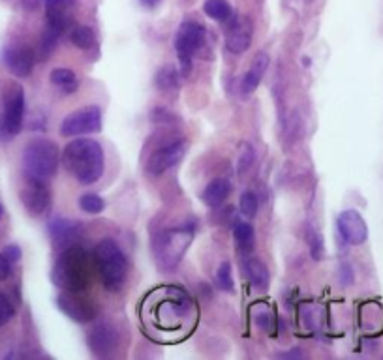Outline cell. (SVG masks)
Here are the masks:
<instances>
[{
  "mask_svg": "<svg viewBox=\"0 0 383 360\" xmlns=\"http://www.w3.org/2000/svg\"><path fill=\"white\" fill-rule=\"evenodd\" d=\"M269 68V54L265 53V51H259L256 53L254 60H252V66H250V70L246 71V76L243 77V85H241V91L243 94H252L259 86L261 79H263L265 71Z\"/></svg>",
  "mask_w": 383,
  "mask_h": 360,
  "instance_id": "17",
  "label": "cell"
},
{
  "mask_svg": "<svg viewBox=\"0 0 383 360\" xmlns=\"http://www.w3.org/2000/svg\"><path fill=\"white\" fill-rule=\"evenodd\" d=\"M2 214H4V209H2V204H0V218H2Z\"/></svg>",
  "mask_w": 383,
  "mask_h": 360,
  "instance_id": "36",
  "label": "cell"
},
{
  "mask_svg": "<svg viewBox=\"0 0 383 360\" xmlns=\"http://www.w3.org/2000/svg\"><path fill=\"white\" fill-rule=\"evenodd\" d=\"M235 240L241 252H250L254 248V227L246 221H237L235 223Z\"/></svg>",
  "mask_w": 383,
  "mask_h": 360,
  "instance_id": "23",
  "label": "cell"
},
{
  "mask_svg": "<svg viewBox=\"0 0 383 360\" xmlns=\"http://www.w3.org/2000/svg\"><path fill=\"white\" fill-rule=\"evenodd\" d=\"M23 117H25V92L21 86H17L16 92L6 103L4 117H2V132L8 137H13L21 132Z\"/></svg>",
  "mask_w": 383,
  "mask_h": 360,
  "instance_id": "12",
  "label": "cell"
},
{
  "mask_svg": "<svg viewBox=\"0 0 383 360\" xmlns=\"http://www.w3.org/2000/svg\"><path fill=\"white\" fill-rule=\"evenodd\" d=\"M338 233L341 237L344 238L348 244L351 246H359V244H365L368 238V227L367 221L362 220V216L357 212V210H344L341 216H338Z\"/></svg>",
  "mask_w": 383,
  "mask_h": 360,
  "instance_id": "10",
  "label": "cell"
},
{
  "mask_svg": "<svg viewBox=\"0 0 383 360\" xmlns=\"http://www.w3.org/2000/svg\"><path fill=\"white\" fill-rule=\"evenodd\" d=\"M51 83L64 92H76V88L79 86L77 76L68 68H57V70L51 71Z\"/></svg>",
  "mask_w": 383,
  "mask_h": 360,
  "instance_id": "22",
  "label": "cell"
},
{
  "mask_svg": "<svg viewBox=\"0 0 383 360\" xmlns=\"http://www.w3.org/2000/svg\"><path fill=\"white\" fill-rule=\"evenodd\" d=\"M23 166L27 177L47 180L59 169V146L49 139H34L25 146Z\"/></svg>",
  "mask_w": 383,
  "mask_h": 360,
  "instance_id": "4",
  "label": "cell"
},
{
  "mask_svg": "<svg viewBox=\"0 0 383 360\" xmlns=\"http://www.w3.org/2000/svg\"><path fill=\"white\" fill-rule=\"evenodd\" d=\"M244 269H246L250 285L256 291H265L269 287V270L263 265V261H259L258 257H248L244 263Z\"/></svg>",
  "mask_w": 383,
  "mask_h": 360,
  "instance_id": "19",
  "label": "cell"
},
{
  "mask_svg": "<svg viewBox=\"0 0 383 360\" xmlns=\"http://www.w3.org/2000/svg\"><path fill=\"white\" fill-rule=\"evenodd\" d=\"M205 42V30L200 23L184 21L175 34V51L178 54V62L183 68V74H188L192 68V57Z\"/></svg>",
  "mask_w": 383,
  "mask_h": 360,
  "instance_id": "6",
  "label": "cell"
},
{
  "mask_svg": "<svg viewBox=\"0 0 383 360\" xmlns=\"http://www.w3.org/2000/svg\"><path fill=\"white\" fill-rule=\"evenodd\" d=\"M252 160H254V152H252V149H246L243 156H241V173H244L248 169Z\"/></svg>",
  "mask_w": 383,
  "mask_h": 360,
  "instance_id": "34",
  "label": "cell"
},
{
  "mask_svg": "<svg viewBox=\"0 0 383 360\" xmlns=\"http://www.w3.org/2000/svg\"><path fill=\"white\" fill-rule=\"evenodd\" d=\"M139 2L143 8H147V10H152V8H156V6L160 4L162 0H139Z\"/></svg>",
  "mask_w": 383,
  "mask_h": 360,
  "instance_id": "35",
  "label": "cell"
},
{
  "mask_svg": "<svg viewBox=\"0 0 383 360\" xmlns=\"http://www.w3.org/2000/svg\"><path fill=\"white\" fill-rule=\"evenodd\" d=\"M2 255H4L11 265L17 263V261L21 259V248L17 246V244H10V246H6L4 250H2Z\"/></svg>",
  "mask_w": 383,
  "mask_h": 360,
  "instance_id": "32",
  "label": "cell"
},
{
  "mask_svg": "<svg viewBox=\"0 0 383 360\" xmlns=\"http://www.w3.org/2000/svg\"><path fill=\"white\" fill-rule=\"evenodd\" d=\"M100 129H102V111L98 105H88L68 115L62 120L60 134L64 137H72V135L96 134Z\"/></svg>",
  "mask_w": 383,
  "mask_h": 360,
  "instance_id": "7",
  "label": "cell"
},
{
  "mask_svg": "<svg viewBox=\"0 0 383 360\" xmlns=\"http://www.w3.org/2000/svg\"><path fill=\"white\" fill-rule=\"evenodd\" d=\"M6 68L17 77H28L34 68V53L23 45H8L2 51Z\"/></svg>",
  "mask_w": 383,
  "mask_h": 360,
  "instance_id": "13",
  "label": "cell"
},
{
  "mask_svg": "<svg viewBox=\"0 0 383 360\" xmlns=\"http://www.w3.org/2000/svg\"><path fill=\"white\" fill-rule=\"evenodd\" d=\"M88 347L96 356H109L117 347V330L113 325L102 323L88 334Z\"/></svg>",
  "mask_w": 383,
  "mask_h": 360,
  "instance_id": "14",
  "label": "cell"
},
{
  "mask_svg": "<svg viewBox=\"0 0 383 360\" xmlns=\"http://www.w3.org/2000/svg\"><path fill=\"white\" fill-rule=\"evenodd\" d=\"M231 194V184L227 178H215L212 182H209L203 190V195H201V199L207 207H218L224 201L229 197Z\"/></svg>",
  "mask_w": 383,
  "mask_h": 360,
  "instance_id": "18",
  "label": "cell"
},
{
  "mask_svg": "<svg viewBox=\"0 0 383 360\" xmlns=\"http://www.w3.org/2000/svg\"><path fill=\"white\" fill-rule=\"evenodd\" d=\"M57 306L64 315L77 323L92 321L98 313L96 306L91 301L77 296V293H74V291H66V293L57 296Z\"/></svg>",
  "mask_w": 383,
  "mask_h": 360,
  "instance_id": "9",
  "label": "cell"
},
{
  "mask_svg": "<svg viewBox=\"0 0 383 360\" xmlns=\"http://www.w3.org/2000/svg\"><path fill=\"white\" fill-rule=\"evenodd\" d=\"M250 42H252V25L246 19L235 23L226 36L227 51L235 54H243L250 47Z\"/></svg>",
  "mask_w": 383,
  "mask_h": 360,
  "instance_id": "15",
  "label": "cell"
},
{
  "mask_svg": "<svg viewBox=\"0 0 383 360\" xmlns=\"http://www.w3.org/2000/svg\"><path fill=\"white\" fill-rule=\"evenodd\" d=\"M184 154H186V143H183V141L169 143L168 146H164V149L152 154L149 163H147V171L158 177V175L171 169L173 166H177L178 161L184 158Z\"/></svg>",
  "mask_w": 383,
  "mask_h": 360,
  "instance_id": "11",
  "label": "cell"
},
{
  "mask_svg": "<svg viewBox=\"0 0 383 360\" xmlns=\"http://www.w3.org/2000/svg\"><path fill=\"white\" fill-rule=\"evenodd\" d=\"M192 238H194V227H190V223L162 233L154 242V252L160 267L166 270L175 269L192 244Z\"/></svg>",
  "mask_w": 383,
  "mask_h": 360,
  "instance_id": "5",
  "label": "cell"
},
{
  "mask_svg": "<svg viewBox=\"0 0 383 360\" xmlns=\"http://www.w3.org/2000/svg\"><path fill=\"white\" fill-rule=\"evenodd\" d=\"M21 201L30 216H43L51 207V192L42 178L27 177L21 188Z\"/></svg>",
  "mask_w": 383,
  "mask_h": 360,
  "instance_id": "8",
  "label": "cell"
},
{
  "mask_svg": "<svg viewBox=\"0 0 383 360\" xmlns=\"http://www.w3.org/2000/svg\"><path fill=\"white\" fill-rule=\"evenodd\" d=\"M70 40L76 47L83 49V51H91L92 47H96V34L91 27H85V25H77L72 28Z\"/></svg>",
  "mask_w": 383,
  "mask_h": 360,
  "instance_id": "21",
  "label": "cell"
},
{
  "mask_svg": "<svg viewBox=\"0 0 383 360\" xmlns=\"http://www.w3.org/2000/svg\"><path fill=\"white\" fill-rule=\"evenodd\" d=\"M79 207L86 214H100L105 209V201L96 194H83L79 197Z\"/></svg>",
  "mask_w": 383,
  "mask_h": 360,
  "instance_id": "24",
  "label": "cell"
},
{
  "mask_svg": "<svg viewBox=\"0 0 383 360\" xmlns=\"http://www.w3.org/2000/svg\"><path fill=\"white\" fill-rule=\"evenodd\" d=\"M216 285L218 289L226 291V293H233V276H231V265L224 261V263L218 267V272H216Z\"/></svg>",
  "mask_w": 383,
  "mask_h": 360,
  "instance_id": "25",
  "label": "cell"
},
{
  "mask_svg": "<svg viewBox=\"0 0 383 360\" xmlns=\"http://www.w3.org/2000/svg\"><path fill=\"white\" fill-rule=\"evenodd\" d=\"M203 11L212 21L218 23H227L233 17V8L227 0H207L203 4Z\"/></svg>",
  "mask_w": 383,
  "mask_h": 360,
  "instance_id": "20",
  "label": "cell"
},
{
  "mask_svg": "<svg viewBox=\"0 0 383 360\" xmlns=\"http://www.w3.org/2000/svg\"><path fill=\"white\" fill-rule=\"evenodd\" d=\"M310 255H312L316 261L324 257V238L319 233H310Z\"/></svg>",
  "mask_w": 383,
  "mask_h": 360,
  "instance_id": "31",
  "label": "cell"
},
{
  "mask_svg": "<svg viewBox=\"0 0 383 360\" xmlns=\"http://www.w3.org/2000/svg\"><path fill=\"white\" fill-rule=\"evenodd\" d=\"M45 2V16H64L68 13L70 0H43Z\"/></svg>",
  "mask_w": 383,
  "mask_h": 360,
  "instance_id": "27",
  "label": "cell"
},
{
  "mask_svg": "<svg viewBox=\"0 0 383 360\" xmlns=\"http://www.w3.org/2000/svg\"><path fill=\"white\" fill-rule=\"evenodd\" d=\"M239 207H241V212H243L246 218H254L256 214H258V207H259V201H258V195L254 194V192H244L243 195H241V201H239Z\"/></svg>",
  "mask_w": 383,
  "mask_h": 360,
  "instance_id": "26",
  "label": "cell"
},
{
  "mask_svg": "<svg viewBox=\"0 0 383 360\" xmlns=\"http://www.w3.org/2000/svg\"><path fill=\"white\" fill-rule=\"evenodd\" d=\"M94 265L103 287L108 291H119L128 276V261L125 252L113 238H103L94 248Z\"/></svg>",
  "mask_w": 383,
  "mask_h": 360,
  "instance_id": "2",
  "label": "cell"
},
{
  "mask_svg": "<svg viewBox=\"0 0 383 360\" xmlns=\"http://www.w3.org/2000/svg\"><path fill=\"white\" fill-rule=\"evenodd\" d=\"M175 85H178L177 71L173 68H164L160 74H158V86L160 88H173Z\"/></svg>",
  "mask_w": 383,
  "mask_h": 360,
  "instance_id": "29",
  "label": "cell"
},
{
  "mask_svg": "<svg viewBox=\"0 0 383 360\" xmlns=\"http://www.w3.org/2000/svg\"><path fill=\"white\" fill-rule=\"evenodd\" d=\"M254 323L261 330H270V327H273V313L267 308H256Z\"/></svg>",
  "mask_w": 383,
  "mask_h": 360,
  "instance_id": "28",
  "label": "cell"
},
{
  "mask_svg": "<svg viewBox=\"0 0 383 360\" xmlns=\"http://www.w3.org/2000/svg\"><path fill=\"white\" fill-rule=\"evenodd\" d=\"M49 235L55 240V244L59 246H64V244H70L72 240H76L81 233V226L77 221L66 220V218H55V220L49 221Z\"/></svg>",
  "mask_w": 383,
  "mask_h": 360,
  "instance_id": "16",
  "label": "cell"
},
{
  "mask_svg": "<svg viewBox=\"0 0 383 360\" xmlns=\"http://www.w3.org/2000/svg\"><path fill=\"white\" fill-rule=\"evenodd\" d=\"M11 274V263L0 253V281L8 280Z\"/></svg>",
  "mask_w": 383,
  "mask_h": 360,
  "instance_id": "33",
  "label": "cell"
},
{
  "mask_svg": "<svg viewBox=\"0 0 383 360\" xmlns=\"http://www.w3.org/2000/svg\"><path fill=\"white\" fill-rule=\"evenodd\" d=\"M16 315V310L8 301V296L0 295V327H4L6 323H10L11 318Z\"/></svg>",
  "mask_w": 383,
  "mask_h": 360,
  "instance_id": "30",
  "label": "cell"
},
{
  "mask_svg": "<svg viewBox=\"0 0 383 360\" xmlns=\"http://www.w3.org/2000/svg\"><path fill=\"white\" fill-rule=\"evenodd\" d=\"M53 281L60 289L81 293L88 287L91 270H88V257L81 248H68L60 253L53 269Z\"/></svg>",
  "mask_w": 383,
  "mask_h": 360,
  "instance_id": "3",
  "label": "cell"
},
{
  "mask_svg": "<svg viewBox=\"0 0 383 360\" xmlns=\"http://www.w3.org/2000/svg\"><path fill=\"white\" fill-rule=\"evenodd\" d=\"M66 171L81 184H94L103 175V149L94 139H74L62 152Z\"/></svg>",
  "mask_w": 383,
  "mask_h": 360,
  "instance_id": "1",
  "label": "cell"
}]
</instances>
